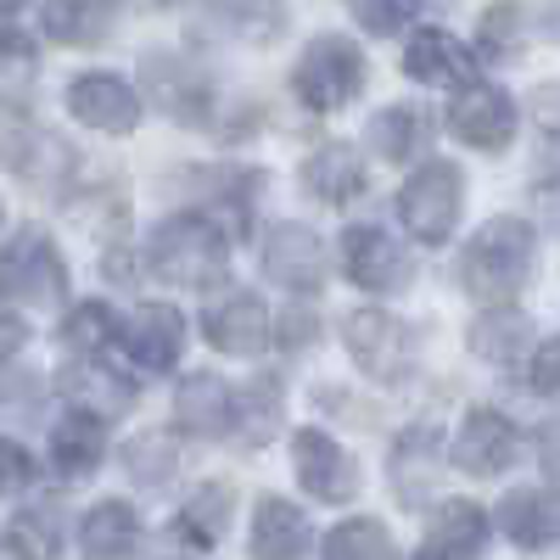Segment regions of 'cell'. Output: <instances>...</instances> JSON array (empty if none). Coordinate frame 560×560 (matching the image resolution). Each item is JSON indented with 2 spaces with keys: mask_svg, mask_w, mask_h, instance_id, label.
<instances>
[{
  "mask_svg": "<svg viewBox=\"0 0 560 560\" xmlns=\"http://www.w3.org/2000/svg\"><path fill=\"white\" fill-rule=\"evenodd\" d=\"M314 331H319V325H314V314H303V308H298V314L287 319V348H303V342H314Z\"/></svg>",
  "mask_w": 560,
  "mask_h": 560,
  "instance_id": "obj_40",
  "label": "cell"
},
{
  "mask_svg": "<svg viewBox=\"0 0 560 560\" xmlns=\"http://www.w3.org/2000/svg\"><path fill=\"white\" fill-rule=\"evenodd\" d=\"M459 275H465V292H471L477 303L504 308L533 275V224L516 219V213H504L488 230H477V242L465 247Z\"/></svg>",
  "mask_w": 560,
  "mask_h": 560,
  "instance_id": "obj_1",
  "label": "cell"
},
{
  "mask_svg": "<svg viewBox=\"0 0 560 560\" xmlns=\"http://www.w3.org/2000/svg\"><path fill=\"white\" fill-rule=\"evenodd\" d=\"M555 471H560V448H555Z\"/></svg>",
  "mask_w": 560,
  "mask_h": 560,
  "instance_id": "obj_44",
  "label": "cell"
},
{
  "mask_svg": "<svg viewBox=\"0 0 560 560\" xmlns=\"http://www.w3.org/2000/svg\"><path fill=\"white\" fill-rule=\"evenodd\" d=\"M124 465H129V477H135L140 488H163V482L174 477V438H168V432H140V438H129Z\"/></svg>",
  "mask_w": 560,
  "mask_h": 560,
  "instance_id": "obj_34",
  "label": "cell"
},
{
  "mask_svg": "<svg viewBox=\"0 0 560 560\" xmlns=\"http://www.w3.org/2000/svg\"><path fill=\"white\" fill-rule=\"evenodd\" d=\"M348 12H353L359 28H370V34H398V28L420 12V0H348Z\"/></svg>",
  "mask_w": 560,
  "mask_h": 560,
  "instance_id": "obj_36",
  "label": "cell"
},
{
  "mask_svg": "<svg viewBox=\"0 0 560 560\" xmlns=\"http://www.w3.org/2000/svg\"><path fill=\"white\" fill-rule=\"evenodd\" d=\"M488 544V516L471 499H448L432 522V538L415 560H477V549Z\"/></svg>",
  "mask_w": 560,
  "mask_h": 560,
  "instance_id": "obj_18",
  "label": "cell"
},
{
  "mask_svg": "<svg viewBox=\"0 0 560 560\" xmlns=\"http://www.w3.org/2000/svg\"><path fill=\"white\" fill-rule=\"evenodd\" d=\"M140 7H174V0H140Z\"/></svg>",
  "mask_w": 560,
  "mask_h": 560,
  "instance_id": "obj_42",
  "label": "cell"
},
{
  "mask_svg": "<svg viewBox=\"0 0 560 560\" xmlns=\"http://www.w3.org/2000/svg\"><path fill=\"white\" fill-rule=\"evenodd\" d=\"M359 84H364V57L342 34H319L298 62V96L319 113H337L342 102H353Z\"/></svg>",
  "mask_w": 560,
  "mask_h": 560,
  "instance_id": "obj_3",
  "label": "cell"
},
{
  "mask_svg": "<svg viewBox=\"0 0 560 560\" xmlns=\"http://www.w3.org/2000/svg\"><path fill=\"white\" fill-rule=\"evenodd\" d=\"M107 331H113L107 308H102V303H84V308H73V314H68L62 342H68V348H79V353H90V348H102V342H107Z\"/></svg>",
  "mask_w": 560,
  "mask_h": 560,
  "instance_id": "obj_37",
  "label": "cell"
},
{
  "mask_svg": "<svg viewBox=\"0 0 560 560\" xmlns=\"http://www.w3.org/2000/svg\"><path fill=\"white\" fill-rule=\"evenodd\" d=\"M303 185L319 197V202H353L364 191V168L348 147H319L303 168Z\"/></svg>",
  "mask_w": 560,
  "mask_h": 560,
  "instance_id": "obj_26",
  "label": "cell"
},
{
  "mask_svg": "<svg viewBox=\"0 0 560 560\" xmlns=\"http://www.w3.org/2000/svg\"><path fill=\"white\" fill-rule=\"evenodd\" d=\"M280 432V382L258 376L236 393V438L242 443H269Z\"/></svg>",
  "mask_w": 560,
  "mask_h": 560,
  "instance_id": "obj_31",
  "label": "cell"
},
{
  "mask_svg": "<svg viewBox=\"0 0 560 560\" xmlns=\"http://www.w3.org/2000/svg\"><path fill=\"white\" fill-rule=\"evenodd\" d=\"M51 454H57V471L62 477H90L107 454V438H102V420L96 415H68L57 438H51Z\"/></svg>",
  "mask_w": 560,
  "mask_h": 560,
  "instance_id": "obj_27",
  "label": "cell"
},
{
  "mask_svg": "<svg viewBox=\"0 0 560 560\" xmlns=\"http://www.w3.org/2000/svg\"><path fill=\"white\" fill-rule=\"evenodd\" d=\"M438 465H443V443H438V432H432V427H409V432L398 438L393 459H387L398 504H409V510L427 504L432 488H438Z\"/></svg>",
  "mask_w": 560,
  "mask_h": 560,
  "instance_id": "obj_11",
  "label": "cell"
},
{
  "mask_svg": "<svg viewBox=\"0 0 560 560\" xmlns=\"http://www.w3.org/2000/svg\"><path fill=\"white\" fill-rule=\"evenodd\" d=\"M448 129L465 140V147H482V152H504L510 135H516V107L499 84H465L454 107H448Z\"/></svg>",
  "mask_w": 560,
  "mask_h": 560,
  "instance_id": "obj_6",
  "label": "cell"
},
{
  "mask_svg": "<svg viewBox=\"0 0 560 560\" xmlns=\"http://www.w3.org/2000/svg\"><path fill=\"white\" fill-rule=\"evenodd\" d=\"M499 527L522 549H549L560 544V488H516L499 504Z\"/></svg>",
  "mask_w": 560,
  "mask_h": 560,
  "instance_id": "obj_14",
  "label": "cell"
},
{
  "mask_svg": "<svg viewBox=\"0 0 560 560\" xmlns=\"http://www.w3.org/2000/svg\"><path fill=\"white\" fill-rule=\"evenodd\" d=\"M23 482H28V454H23L18 443H7V488L18 493Z\"/></svg>",
  "mask_w": 560,
  "mask_h": 560,
  "instance_id": "obj_41",
  "label": "cell"
},
{
  "mask_svg": "<svg viewBox=\"0 0 560 560\" xmlns=\"http://www.w3.org/2000/svg\"><path fill=\"white\" fill-rule=\"evenodd\" d=\"M370 140H376V152L382 158H409L415 152V140H420V124H415V113L409 107H387L376 124H370Z\"/></svg>",
  "mask_w": 560,
  "mask_h": 560,
  "instance_id": "obj_35",
  "label": "cell"
},
{
  "mask_svg": "<svg viewBox=\"0 0 560 560\" xmlns=\"http://www.w3.org/2000/svg\"><path fill=\"white\" fill-rule=\"evenodd\" d=\"M7 298L28 308H51L68 298V269L57 258V242L39 230H18L7 247Z\"/></svg>",
  "mask_w": 560,
  "mask_h": 560,
  "instance_id": "obj_5",
  "label": "cell"
},
{
  "mask_svg": "<svg viewBox=\"0 0 560 560\" xmlns=\"http://www.w3.org/2000/svg\"><path fill=\"white\" fill-rule=\"evenodd\" d=\"M68 107H73L84 124L107 129V135H124V129H135V118H140L135 90H129L118 73H79L73 90H68Z\"/></svg>",
  "mask_w": 560,
  "mask_h": 560,
  "instance_id": "obj_13",
  "label": "cell"
},
{
  "mask_svg": "<svg viewBox=\"0 0 560 560\" xmlns=\"http://www.w3.org/2000/svg\"><path fill=\"white\" fill-rule=\"evenodd\" d=\"M342 264H348V280H353V287H364V292H393L398 280H404L398 242L387 236V230H370V224H359V230H348V236H342Z\"/></svg>",
  "mask_w": 560,
  "mask_h": 560,
  "instance_id": "obj_15",
  "label": "cell"
},
{
  "mask_svg": "<svg viewBox=\"0 0 560 560\" xmlns=\"http://www.w3.org/2000/svg\"><path fill=\"white\" fill-rule=\"evenodd\" d=\"M264 275L292 292H314L325 280V247L308 224H275L264 236Z\"/></svg>",
  "mask_w": 560,
  "mask_h": 560,
  "instance_id": "obj_9",
  "label": "cell"
},
{
  "mask_svg": "<svg viewBox=\"0 0 560 560\" xmlns=\"http://www.w3.org/2000/svg\"><path fill=\"white\" fill-rule=\"evenodd\" d=\"M516 23H522V12L510 7H493L488 18H482V45H493V51H516Z\"/></svg>",
  "mask_w": 560,
  "mask_h": 560,
  "instance_id": "obj_38",
  "label": "cell"
},
{
  "mask_svg": "<svg viewBox=\"0 0 560 560\" xmlns=\"http://www.w3.org/2000/svg\"><path fill=\"white\" fill-rule=\"evenodd\" d=\"M404 68H409L420 84H465V79L477 73L471 51H465L454 34H438V28H427V34H415V39H409Z\"/></svg>",
  "mask_w": 560,
  "mask_h": 560,
  "instance_id": "obj_22",
  "label": "cell"
},
{
  "mask_svg": "<svg viewBox=\"0 0 560 560\" xmlns=\"http://www.w3.org/2000/svg\"><path fill=\"white\" fill-rule=\"evenodd\" d=\"M208 23H219L236 39H280L287 28V7L280 0H208Z\"/></svg>",
  "mask_w": 560,
  "mask_h": 560,
  "instance_id": "obj_28",
  "label": "cell"
},
{
  "mask_svg": "<svg viewBox=\"0 0 560 560\" xmlns=\"http://www.w3.org/2000/svg\"><path fill=\"white\" fill-rule=\"evenodd\" d=\"M152 275L168 287H213L224 275V236L208 219H163L152 236Z\"/></svg>",
  "mask_w": 560,
  "mask_h": 560,
  "instance_id": "obj_2",
  "label": "cell"
},
{
  "mask_svg": "<svg viewBox=\"0 0 560 560\" xmlns=\"http://www.w3.org/2000/svg\"><path fill=\"white\" fill-rule=\"evenodd\" d=\"M57 549H62V516H57V504L18 510L12 527H7V555L12 560H57Z\"/></svg>",
  "mask_w": 560,
  "mask_h": 560,
  "instance_id": "obj_29",
  "label": "cell"
},
{
  "mask_svg": "<svg viewBox=\"0 0 560 560\" xmlns=\"http://www.w3.org/2000/svg\"><path fill=\"white\" fill-rule=\"evenodd\" d=\"M298 477H303V488H308L314 499L342 504V499H353V488H359V465L342 454L337 438L303 432V438H298Z\"/></svg>",
  "mask_w": 560,
  "mask_h": 560,
  "instance_id": "obj_12",
  "label": "cell"
},
{
  "mask_svg": "<svg viewBox=\"0 0 560 560\" xmlns=\"http://www.w3.org/2000/svg\"><path fill=\"white\" fill-rule=\"evenodd\" d=\"M471 348H477L482 359H493V364H516V359L533 353V325H527V314H516V308H488V314L471 325Z\"/></svg>",
  "mask_w": 560,
  "mask_h": 560,
  "instance_id": "obj_25",
  "label": "cell"
},
{
  "mask_svg": "<svg viewBox=\"0 0 560 560\" xmlns=\"http://www.w3.org/2000/svg\"><path fill=\"white\" fill-rule=\"evenodd\" d=\"M174 420H179V432H191V438H219L224 427H236V393L219 376H191L174 393Z\"/></svg>",
  "mask_w": 560,
  "mask_h": 560,
  "instance_id": "obj_16",
  "label": "cell"
},
{
  "mask_svg": "<svg viewBox=\"0 0 560 560\" xmlns=\"http://www.w3.org/2000/svg\"><path fill=\"white\" fill-rule=\"evenodd\" d=\"M459 202H465V185H459V168L454 163H427L404 179L398 191V213L404 224L415 230L420 242H443L454 219H459Z\"/></svg>",
  "mask_w": 560,
  "mask_h": 560,
  "instance_id": "obj_4",
  "label": "cell"
},
{
  "mask_svg": "<svg viewBox=\"0 0 560 560\" xmlns=\"http://www.w3.org/2000/svg\"><path fill=\"white\" fill-rule=\"evenodd\" d=\"M325 560H393V538L376 516H353L325 538Z\"/></svg>",
  "mask_w": 560,
  "mask_h": 560,
  "instance_id": "obj_33",
  "label": "cell"
},
{
  "mask_svg": "<svg viewBox=\"0 0 560 560\" xmlns=\"http://www.w3.org/2000/svg\"><path fill=\"white\" fill-rule=\"evenodd\" d=\"M7 12H18V0H7Z\"/></svg>",
  "mask_w": 560,
  "mask_h": 560,
  "instance_id": "obj_43",
  "label": "cell"
},
{
  "mask_svg": "<svg viewBox=\"0 0 560 560\" xmlns=\"http://www.w3.org/2000/svg\"><path fill=\"white\" fill-rule=\"evenodd\" d=\"M516 454H522V438H516V427H510L504 415H493V409H471V415H465V427L454 438V465H459V471L499 477V471H510V459H516Z\"/></svg>",
  "mask_w": 560,
  "mask_h": 560,
  "instance_id": "obj_7",
  "label": "cell"
},
{
  "mask_svg": "<svg viewBox=\"0 0 560 560\" xmlns=\"http://www.w3.org/2000/svg\"><path fill=\"white\" fill-rule=\"evenodd\" d=\"M348 348H353V364L376 382H393L409 364V331L382 308H359L348 319Z\"/></svg>",
  "mask_w": 560,
  "mask_h": 560,
  "instance_id": "obj_8",
  "label": "cell"
},
{
  "mask_svg": "<svg viewBox=\"0 0 560 560\" xmlns=\"http://www.w3.org/2000/svg\"><path fill=\"white\" fill-rule=\"evenodd\" d=\"M202 331L224 348V353H258L264 337H269V319H264V303L253 292H230L208 308Z\"/></svg>",
  "mask_w": 560,
  "mask_h": 560,
  "instance_id": "obj_20",
  "label": "cell"
},
{
  "mask_svg": "<svg viewBox=\"0 0 560 560\" xmlns=\"http://www.w3.org/2000/svg\"><path fill=\"white\" fill-rule=\"evenodd\" d=\"M12 168L34 185H62L73 174V152L57 135H18L12 140Z\"/></svg>",
  "mask_w": 560,
  "mask_h": 560,
  "instance_id": "obj_30",
  "label": "cell"
},
{
  "mask_svg": "<svg viewBox=\"0 0 560 560\" xmlns=\"http://www.w3.org/2000/svg\"><path fill=\"white\" fill-rule=\"evenodd\" d=\"M140 79H147L152 102L163 113H174L179 124H208V107H213V84L179 57H147L140 62Z\"/></svg>",
  "mask_w": 560,
  "mask_h": 560,
  "instance_id": "obj_10",
  "label": "cell"
},
{
  "mask_svg": "<svg viewBox=\"0 0 560 560\" xmlns=\"http://www.w3.org/2000/svg\"><path fill=\"white\" fill-rule=\"evenodd\" d=\"M135 538H140V516H135L124 499H102L84 516V527H79V549L90 560H124L135 549Z\"/></svg>",
  "mask_w": 560,
  "mask_h": 560,
  "instance_id": "obj_23",
  "label": "cell"
},
{
  "mask_svg": "<svg viewBox=\"0 0 560 560\" xmlns=\"http://www.w3.org/2000/svg\"><path fill=\"white\" fill-rule=\"evenodd\" d=\"M308 555V516L292 499H264L253 516V560H303Z\"/></svg>",
  "mask_w": 560,
  "mask_h": 560,
  "instance_id": "obj_19",
  "label": "cell"
},
{
  "mask_svg": "<svg viewBox=\"0 0 560 560\" xmlns=\"http://www.w3.org/2000/svg\"><path fill=\"white\" fill-rule=\"evenodd\" d=\"M533 124L549 129V135H560V84H544L538 96H533Z\"/></svg>",
  "mask_w": 560,
  "mask_h": 560,
  "instance_id": "obj_39",
  "label": "cell"
},
{
  "mask_svg": "<svg viewBox=\"0 0 560 560\" xmlns=\"http://www.w3.org/2000/svg\"><path fill=\"white\" fill-rule=\"evenodd\" d=\"M124 342H129V353L147 364V370H168L179 359V342H185V319L168 303H147V308L129 314Z\"/></svg>",
  "mask_w": 560,
  "mask_h": 560,
  "instance_id": "obj_17",
  "label": "cell"
},
{
  "mask_svg": "<svg viewBox=\"0 0 560 560\" xmlns=\"http://www.w3.org/2000/svg\"><path fill=\"white\" fill-rule=\"evenodd\" d=\"M113 28V0H45V34L62 45H102Z\"/></svg>",
  "mask_w": 560,
  "mask_h": 560,
  "instance_id": "obj_24",
  "label": "cell"
},
{
  "mask_svg": "<svg viewBox=\"0 0 560 560\" xmlns=\"http://www.w3.org/2000/svg\"><path fill=\"white\" fill-rule=\"evenodd\" d=\"M230 488L224 482H208V488H197L191 499H185V510H179V533L191 538L197 549H208V544H219V533H224V522H230Z\"/></svg>",
  "mask_w": 560,
  "mask_h": 560,
  "instance_id": "obj_32",
  "label": "cell"
},
{
  "mask_svg": "<svg viewBox=\"0 0 560 560\" xmlns=\"http://www.w3.org/2000/svg\"><path fill=\"white\" fill-rule=\"evenodd\" d=\"M62 393L79 404V409H90L96 420H107V415H124L129 404H135V387L124 382V376H113L107 364H96V359H73L68 370H62Z\"/></svg>",
  "mask_w": 560,
  "mask_h": 560,
  "instance_id": "obj_21",
  "label": "cell"
}]
</instances>
